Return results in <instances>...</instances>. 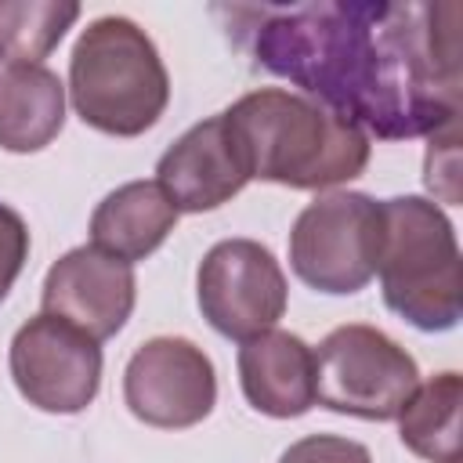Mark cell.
<instances>
[{
	"label": "cell",
	"mask_w": 463,
	"mask_h": 463,
	"mask_svg": "<svg viewBox=\"0 0 463 463\" xmlns=\"http://www.w3.org/2000/svg\"><path fill=\"white\" fill-rule=\"evenodd\" d=\"M459 22L456 0H318L260 11L250 47L340 119L405 141L459 119Z\"/></svg>",
	"instance_id": "6da1fadb"
},
{
	"label": "cell",
	"mask_w": 463,
	"mask_h": 463,
	"mask_svg": "<svg viewBox=\"0 0 463 463\" xmlns=\"http://www.w3.org/2000/svg\"><path fill=\"white\" fill-rule=\"evenodd\" d=\"M250 181L286 188H329L369 163V137L315 98L282 87L242 94L221 112Z\"/></svg>",
	"instance_id": "7a4b0ae2"
},
{
	"label": "cell",
	"mask_w": 463,
	"mask_h": 463,
	"mask_svg": "<svg viewBox=\"0 0 463 463\" xmlns=\"http://www.w3.org/2000/svg\"><path fill=\"white\" fill-rule=\"evenodd\" d=\"M69 94L76 116L116 137H137L159 123L170 101V76L152 36L123 18H94L69 58Z\"/></svg>",
	"instance_id": "3957f363"
},
{
	"label": "cell",
	"mask_w": 463,
	"mask_h": 463,
	"mask_svg": "<svg viewBox=\"0 0 463 463\" xmlns=\"http://www.w3.org/2000/svg\"><path fill=\"white\" fill-rule=\"evenodd\" d=\"M383 304L416 329L441 333L459 322V246L438 203L394 195L383 203V246L376 260Z\"/></svg>",
	"instance_id": "277c9868"
},
{
	"label": "cell",
	"mask_w": 463,
	"mask_h": 463,
	"mask_svg": "<svg viewBox=\"0 0 463 463\" xmlns=\"http://www.w3.org/2000/svg\"><path fill=\"white\" fill-rule=\"evenodd\" d=\"M383 203L362 192H329L307 203L289 232V264L318 293H358L376 275Z\"/></svg>",
	"instance_id": "5b68a950"
},
{
	"label": "cell",
	"mask_w": 463,
	"mask_h": 463,
	"mask_svg": "<svg viewBox=\"0 0 463 463\" xmlns=\"http://www.w3.org/2000/svg\"><path fill=\"white\" fill-rule=\"evenodd\" d=\"M416 387V358L376 326H340L315 351V402L333 412L398 420Z\"/></svg>",
	"instance_id": "8992f818"
},
{
	"label": "cell",
	"mask_w": 463,
	"mask_h": 463,
	"mask_svg": "<svg viewBox=\"0 0 463 463\" xmlns=\"http://www.w3.org/2000/svg\"><path fill=\"white\" fill-rule=\"evenodd\" d=\"M203 318L232 340L268 333L286 311V275L268 246L224 239L206 250L195 275Z\"/></svg>",
	"instance_id": "52a82bcc"
},
{
	"label": "cell",
	"mask_w": 463,
	"mask_h": 463,
	"mask_svg": "<svg viewBox=\"0 0 463 463\" xmlns=\"http://www.w3.org/2000/svg\"><path fill=\"white\" fill-rule=\"evenodd\" d=\"M11 376L43 412H83L101 387V347L72 322L40 311L11 340Z\"/></svg>",
	"instance_id": "ba28073f"
},
{
	"label": "cell",
	"mask_w": 463,
	"mask_h": 463,
	"mask_svg": "<svg viewBox=\"0 0 463 463\" xmlns=\"http://www.w3.org/2000/svg\"><path fill=\"white\" fill-rule=\"evenodd\" d=\"M123 402L148 427H195L217 402L213 362L184 336L145 340L123 369Z\"/></svg>",
	"instance_id": "9c48e42d"
},
{
	"label": "cell",
	"mask_w": 463,
	"mask_h": 463,
	"mask_svg": "<svg viewBox=\"0 0 463 463\" xmlns=\"http://www.w3.org/2000/svg\"><path fill=\"white\" fill-rule=\"evenodd\" d=\"M134 268L98 246L58 257L43 279V311L72 322L98 344L116 336L134 311Z\"/></svg>",
	"instance_id": "30bf717a"
},
{
	"label": "cell",
	"mask_w": 463,
	"mask_h": 463,
	"mask_svg": "<svg viewBox=\"0 0 463 463\" xmlns=\"http://www.w3.org/2000/svg\"><path fill=\"white\" fill-rule=\"evenodd\" d=\"M250 174L228 137L221 116H210L184 130L156 163V184L177 206V213L217 210L246 188Z\"/></svg>",
	"instance_id": "8fae6325"
},
{
	"label": "cell",
	"mask_w": 463,
	"mask_h": 463,
	"mask_svg": "<svg viewBox=\"0 0 463 463\" xmlns=\"http://www.w3.org/2000/svg\"><path fill=\"white\" fill-rule=\"evenodd\" d=\"M239 383L246 402L275 420L304 416L315 405V351L282 329L242 340Z\"/></svg>",
	"instance_id": "7c38bea8"
},
{
	"label": "cell",
	"mask_w": 463,
	"mask_h": 463,
	"mask_svg": "<svg viewBox=\"0 0 463 463\" xmlns=\"http://www.w3.org/2000/svg\"><path fill=\"white\" fill-rule=\"evenodd\" d=\"M177 224V206L156 181H127L109 192L90 217V246L127 264L145 260Z\"/></svg>",
	"instance_id": "4fadbf2b"
},
{
	"label": "cell",
	"mask_w": 463,
	"mask_h": 463,
	"mask_svg": "<svg viewBox=\"0 0 463 463\" xmlns=\"http://www.w3.org/2000/svg\"><path fill=\"white\" fill-rule=\"evenodd\" d=\"M65 123V87L47 65L7 61L0 69V148L40 152Z\"/></svg>",
	"instance_id": "5bb4252c"
},
{
	"label": "cell",
	"mask_w": 463,
	"mask_h": 463,
	"mask_svg": "<svg viewBox=\"0 0 463 463\" xmlns=\"http://www.w3.org/2000/svg\"><path fill=\"white\" fill-rule=\"evenodd\" d=\"M459 405L463 380L459 373H438L412 391L398 412L402 445L427 463H459Z\"/></svg>",
	"instance_id": "9a60e30c"
},
{
	"label": "cell",
	"mask_w": 463,
	"mask_h": 463,
	"mask_svg": "<svg viewBox=\"0 0 463 463\" xmlns=\"http://www.w3.org/2000/svg\"><path fill=\"white\" fill-rule=\"evenodd\" d=\"M76 18L80 4L72 0H0V51L11 61L43 65Z\"/></svg>",
	"instance_id": "2e32d148"
},
{
	"label": "cell",
	"mask_w": 463,
	"mask_h": 463,
	"mask_svg": "<svg viewBox=\"0 0 463 463\" xmlns=\"http://www.w3.org/2000/svg\"><path fill=\"white\" fill-rule=\"evenodd\" d=\"M423 181L438 199L459 203V119L430 134Z\"/></svg>",
	"instance_id": "e0dca14e"
},
{
	"label": "cell",
	"mask_w": 463,
	"mask_h": 463,
	"mask_svg": "<svg viewBox=\"0 0 463 463\" xmlns=\"http://www.w3.org/2000/svg\"><path fill=\"white\" fill-rule=\"evenodd\" d=\"M279 463H373L369 449L340 434H307L293 441Z\"/></svg>",
	"instance_id": "ac0fdd59"
},
{
	"label": "cell",
	"mask_w": 463,
	"mask_h": 463,
	"mask_svg": "<svg viewBox=\"0 0 463 463\" xmlns=\"http://www.w3.org/2000/svg\"><path fill=\"white\" fill-rule=\"evenodd\" d=\"M25 257H29V228L18 210L0 203V300L22 275Z\"/></svg>",
	"instance_id": "d6986e66"
},
{
	"label": "cell",
	"mask_w": 463,
	"mask_h": 463,
	"mask_svg": "<svg viewBox=\"0 0 463 463\" xmlns=\"http://www.w3.org/2000/svg\"><path fill=\"white\" fill-rule=\"evenodd\" d=\"M0 54H4V51H0Z\"/></svg>",
	"instance_id": "ffe728a7"
}]
</instances>
